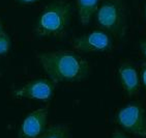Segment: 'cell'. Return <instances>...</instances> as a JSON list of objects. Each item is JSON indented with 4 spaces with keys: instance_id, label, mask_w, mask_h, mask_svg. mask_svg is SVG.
<instances>
[{
    "instance_id": "7a4b0ae2",
    "label": "cell",
    "mask_w": 146,
    "mask_h": 138,
    "mask_svg": "<svg viewBox=\"0 0 146 138\" xmlns=\"http://www.w3.org/2000/svg\"><path fill=\"white\" fill-rule=\"evenodd\" d=\"M73 16V6L65 0H55L42 9L34 25L37 37H62Z\"/></svg>"
},
{
    "instance_id": "4fadbf2b",
    "label": "cell",
    "mask_w": 146,
    "mask_h": 138,
    "mask_svg": "<svg viewBox=\"0 0 146 138\" xmlns=\"http://www.w3.org/2000/svg\"><path fill=\"white\" fill-rule=\"evenodd\" d=\"M139 48H140L141 54L143 55L144 58H146V39H141L139 43Z\"/></svg>"
},
{
    "instance_id": "8992f818",
    "label": "cell",
    "mask_w": 146,
    "mask_h": 138,
    "mask_svg": "<svg viewBox=\"0 0 146 138\" xmlns=\"http://www.w3.org/2000/svg\"><path fill=\"white\" fill-rule=\"evenodd\" d=\"M56 83L50 78H38L27 82L21 87L14 90L17 99H29L35 101H50L55 91Z\"/></svg>"
},
{
    "instance_id": "5b68a950",
    "label": "cell",
    "mask_w": 146,
    "mask_h": 138,
    "mask_svg": "<svg viewBox=\"0 0 146 138\" xmlns=\"http://www.w3.org/2000/svg\"><path fill=\"white\" fill-rule=\"evenodd\" d=\"M74 49L83 53H104L113 48V39L103 29H96L72 39Z\"/></svg>"
},
{
    "instance_id": "ba28073f",
    "label": "cell",
    "mask_w": 146,
    "mask_h": 138,
    "mask_svg": "<svg viewBox=\"0 0 146 138\" xmlns=\"http://www.w3.org/2000/svg\"><path fill=\"white\" fill-rule=\"evenodd\" d=\"M118 79L121 87L127 93V96L133 97L137 95L140 89L141 80L140 74L137 68L129 61L121 62L117 70Z\"/></svg>"
},
{
    "instance_id": "8fae6325",
    "label": "cell",
    "mask_w": 146,
    "mask_h": 138,
    "mask_svg": "<svg viewBox=\"0 0 146 138\" xmlns=\"http://www.w3.org/2000/svg\"><path fill=\"white\" fill-rule=\"evenodd\" d=\"M11 47V37L5 31L3 30L0 32V56L5 55L9 52Z\"/></svg>"
},
{
    "instance_id": "52a82bcc",
    "label": "cell",
    "mask_w": 146,
    "mask_h": 138,
    "mask_svg": "<svg viewBox=\"0 0 146 138\" xmlns=\"http://www.w3.org/2000/svg\"><path fill=\"white\" fill-rule=\"evenodd\" d=\"M49 108H38L28 113L20 126L18 138H36L47 128Z\"/></svg>"
},
{
    "instance_id": "5bb4252c",
    "label": "cell",
    "mask_w": 146,
    "mask_h": 138,
    "mask_svg": "<svg viewBox=\"0 0 146 138\" xmlns=\"http://www.w3.org/2000/svg\"><path fill=\"white\" fill-rule=\"evenodd\" d=\"M110 138H129L127 136V134L124 132H122V131H120V130H116V131H114L112 134V136Z\"/></svg>"
},
{
    "instance_id": "6da1fadb",
    "label": "cell",
    "mask_w": 146,
    "mask_h": 138,
    "mask_svg": "<svg viewBox=\"0 0 146 138\" xmlns=\"http://www.w3.org/2000/svg\"><path fill=\"white\" fill-rule=\"evenodd\" d=\"M39 65L51 80L60 82H80L88 77L89 62L73 51H45L37 54Z\"/></svg>"
},
{
    "instance_id": "9a60e30c",
    "label": "cell",
    "mask_w": 146,
    "mask_h": 138,
    "mask_svg": "<svg viewBox=\"0 0 146 138\" xmlns=\"http://www.w3.org/2000/svg\"><path fill=\"white\" fill-rule=\"evenodd\" d=\"M20 4H32V3H36L42 1V0H16Z\"/></svg>"
},
{
    "instance_id": "277c9868",
    "label": "cell",
    "mask_w": 146,
    "mask_h": 138,
    "mask_svg": "<svg viewBox=\"0 0 146 138\" xmlns=\"http://www.w3.org/2000/svg\"><path fill=\"white\" fill-rule=\"evenodd\" d=\"M116 123L123 131L146 138V112L139 103H129L118 110Z\"/></svg>"
},
{
    "instance_id": "3957f363",
    "label": "cell",
    "mask_w": 146,
    "mask_h": 138,
    "mask_svg": "<svg viewBox=\"0 0 146 138\" xmlns=\"http://www.w3.org/2000/svg\"><path fill=\"white\" fill-rule=\"evenodd\" d=\"M96 22L103 29L116 39H123L127 30V7L123 0H103L96 15Z\"/></svg>"
},
{
    "instance_id": "e0dca14e",
    "label": "cell",
    "mask_w": 146,
    "mask_h": 138,
    "mask_svg": "<svg viewBox=\"0 0 146 138\" xmlns=\"http://www.w3.org/2000/svg\"><path fill=\"white\" fill-rule=\"evenodd\" d=\"M144 16L146 18V4H145V7H144Z\"/></svg>"
},
{
    "instance_id": "30bf717a",
    "label": "cell",
    "mask_w": 146,
    "mask_h": 138,
    "mask_svg": "<svg viewBox=\"0 0 146 138\" xmlns=\"http://www.w3.org/2000/svg\"><path fill=\"white\" fill-rule=\"evenodd\" d=\"M36 138H70V129L65 125H51Z\"/></svg>"
},
{
    "instance_id": "9c48e42d",
    "label": "cell",
    "mask_w": 146,
    "mask_h": 138,
    "mask_svg": "<svg viewBox=\"0 0 146 138\" xmlns=\"http://www.w3.org/2000/svg\"><path fill=\"white\" fill-rule=\"evenodd\" d=\"M101 0H76L79 21L82 25H88L90 20L96 15Z\"/></svg>"
},
{
    "instance_id": "7c38bea8",
    "label": "cell",
    "mask_w": 146,
    "mask_h": 138,
    "mask_svg": "<svg viewBox=\"0 0 146 138\" xmlns=\"http://www.w3.org/2000/svg\"><path fill=\"white\" fill-rule=\"evenodd\" d=\"M140 80L142 85L144 86L146 90V61L142 63L141 65V73H140Z\"/></svg>"
},
{
    "instance_id": "2e32d148",
    "label": "cell",
    "mask_w": 146,
    "mask_h": 138,
    "mask_svg": "<svg viewBox=\"0 0 146 138\" xmlns=\"http://www.w3.org/2000/svg\"><path fill=\"white\" fill-rule=\"evenodd\" d=\"M1 31H3V26H2V22L0 21V32H1Z\"/></svg>"
}]
</instances>
